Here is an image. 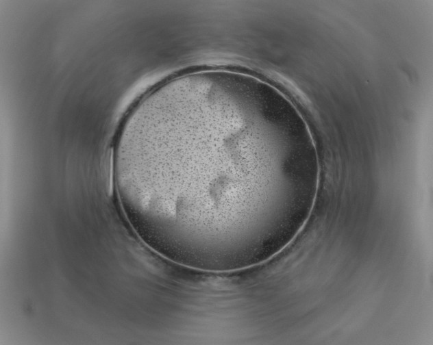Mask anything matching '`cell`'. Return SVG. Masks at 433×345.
I'll list each match as a JSON object with an SVG mask.
<instances>
[{
  "mask_svg": "<svg viewBox=\"0 0 433 345\" xmlns=\"http://www.w3.org/2000/svg\"><path fill=\"white\" fill-rule=\"evenodd\" d=\"M285 144L249 97L215 84L164 88L132 110L113 152L122 210L138 236L177 261L250 251L284 214V185L256 178L284 167Z\"/></svg>",
  "mask_w": 433,
  "mask_h": 345,
  "instance_id": "cell-1",
  "label": "cell"
}]
</instances>
